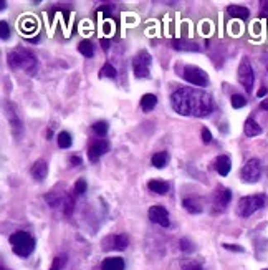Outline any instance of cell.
Masks as SVG:
<instances>
[{
  "mask_svg": "<svg viewBox=\"0 0 268 270\" xmlns=\"http://www.w3.org/2000/svg\"><path fill=\"white\" fill-rule=\"evenodd\" d=\"M56 141H58V146L61 149H66L73 144V139H72V134L66 133V131H61L58 136H56Z\"/></svg>",
  "mask_w": 268,
  "mask_h": 270,
  "instance_id": "obj_25",
  "label": "cell"
},
{
  "mask_svg": "<svg viewBox=\"0 0 268 270\" xmlns=\"http://www.w3.org/2000/svg\"><path fill=\"white\" fill-rule=\"evenodd\" d=\"M179 245H181V251L182 252H192L194 251V245L190 242L189 239H181L179 240Z\"/></svg>",
  "mask_w": 268,
  "mask_h": 270,
  "instance_id": "obj_35",
  "label": "cell"
},
{
  "mask_svg": "<svg viewBox=\"0 0 268 270\" xmlns=\"http://www.w3.org/2000/svg\"><path fill=\"white\" fill-rule=\"evenodd\" d=\"M20 27H24V30L25 32H35L37 30V20H25L24 24H20Z\"/></svg>",
  "mask_w": 268,
  "mask_h": 270,
  "instance_id": "obj_34",
  "label": "cell"
},
{
  "mask_svg": "<svg viewBox=\"0 0 268 270\" xmlns=\"http://www.w3.org/2000/svg\"><path fill=\"white\" fill-rule=\"evenodd\" d=\"M116 76H118V72L111 63H106V65L100 70V78H111V80H116Z\"/></svg>",
  "mask_w": 268,
  "mask_h": 270,
  "instance_id": "obj_27",
  "label": "cell"
},
{
  "mask_svg": "<svg viewBox=\"0 0 268 270\" xmlns=\"http://www.w3.org/2000/svg\"><path fill=\"white\" fill-rule=\"evenodd\" d=\"M181 270H204L202 262L195 259H187L181 264Z\"/></svg>",
  "mask_w": 268,
  "mask_h": 270,
  "instance_id": "obj_26",
  "label": "cell"
},
{
  "mask_svg": "<svg viewBox=\"0 0 268 270\" xmlns=\"http://www.w3.org/2000/svg\"><path fill=\"white\" fill-rule=\"evenodd\" d=\"M52 136H53V133H52V130H48V131H47V138H48V139H50Z\"/></svg>",
  "mask_w": 268,
  "mask_h": 270,
  "instance_id": "obj_44",
  "label": "cell"
},
{
  "mask_svg": "<svg viewBox=\"0 0 268 270\" xmlns=\"http://www.w3.org/2000/svg\"><path fill=\"white\" fill-rule=\"evenodd\" d=\"M101 270H124V260L121 257H108L103 260Z\"/></svg>",
  "mask_w": 268,
  "mask_h": 270,
  "instance_id": "obj_20",
  "label": "cell"
},
{
  "mask_svg": "<svg viewBox=\"0 0 268 270\" xmlns=\"http://www.w3.org/2000/svg\"><path fill=\"white\" fill-rule=\"evenodd\" d=\"M109 149V143L106 139H98L95 143H91L88 148V158L91 162H96L103 154H106Z\"/></svg>",
  "mask_w": 268,
  "mask_h": 270,
  "instance_id": "obj_13",
  "label": "cell"
},
{
  "mask_svg": "<svg viewBox=\"0 0 268 270\" xmlns=\"http://www.w3.org/2000/svg\"><path fill=\"white\" fill-rule=\"evenodd\" d=\"M7 61H9L10 68L13 70H22L27 75H35L38 70V60L32 50L18 47L15 50H12L7 55Z\"/></svg>",
  "mask_w": 268,
  "mask_h": 270,
  "instance_id": "obj_2",
  "label": "cell"
},
{
  "mask_svg": "<svg viewBox=\"0 0 268 270\" xmlns=\"http://www.w3.org/2000/svg\"><path fill=\"white\" fill-rule=\"evenodd\" d=\"M229 15L234 18H240V20H247L250 17V10L243 5H229Z\"/></svg>",
  "mask_w": 268,
  "mask_h": 270,
  "instance_id": "obj_17",
  "label": "cell"
},
{
  "mask_svg": "<svg viewBox=\"0 0 268 270\" xmlns=\"http://www.w3.org/2000/svg\"><path fill=\"white\" fill-rule=\"evenodd\" d=\"M238 81L247 90V93H250L253 90V83H255V75H253V68L249 58H243L238 67Z\"/></svg>",
  "mask_w": 268,
  "mask_h": 270,
  "instance_id": "obj_7",
  "label": "cell"
},
{
  "mask_svg": "<svg viewBox=\"0 0 268 270\" xmlns=\"http://www.w3.org/2000/svg\"><path fill=\"white\" fill-rule=\"evenodd\" d=\"M266 93H268V90H266V88H260V90H258V93H257V96H258V98H263Z\"/></svg>",
  "mask_w": 268,
  "mask_h": 270,
  "instance_id": "obj_41",
  "label": "cell"
},
{
  "mask_svg": "<svg viewBox=\"0 0 268 270\" xmlns=\"http://www.w3.org/2000/svg\"><path fill=\"white\" fill-rule=\"evenodd\" d=\"M156 105H158V98H156V95L146 93V95H143V98H141V108H143L144 113L152 111L154 108H156Z\"/></svg>",
  "mask_w": 268,
  "mask_h": 270,
  "instance_id": "obj_21",
  "label": "cell"
},
{
  "mask_svg": "<svg viewBox=\"0 0 268 270\" xmlns=\"http://www.w3.org/2000/svg\"><path fill=\"white\" fill-rule=\"evenodd\" d=\"M63 212H65V216H72V212L75 209V196H68L65 197V201H63Z\"/></svg>",
  "mask_w": 268,
  "mask_h": 270,
  "instance_id": "obj_28",
  "label": "cell"
},
{
  "mask_svg": "<svg viewBox=\"0 0 268 270\" xmlns=\"http://www.w3.org/2000/svg\"><path fill=\"white\" fill-rule=\"evenodd\" d=\"M242 179L243 182H257L260 179V176H262V162H260V159L257 158H252L245 162V166L242 168Z\"/></svg>",
  "mask_w": 268,
  "mask_h": 270,
  "instance_id": "obj_8",
  "label": "cell"
},
{
  "mask_svg": "<svg viewBox=\"0 0 268 270\" xmlns=\"http://www.w3.org/2000/svg\"><path fill=\"white\" fill-rule=\"evenodd\" d=\"M91 128H93L95 134H98V136H104V134L108 133V128H109V126H108L106 121H96Z\"/></svg>",
  "mask_w": 268,
  "mask_h": 270,
  "instance_id": "obj_29",
  "label": "cell"
},
{
  "mask_svg": "<svg viewBox=\"0 0 268 270\" xmlns=\"http://www.w3.org/2000/svg\"><path fill=\"white\" fill-rule=\"evenodd\" d=\"M86 188H88V184L84 179H78L75 184V188H73V196H83L84 193H86Z\"/></svg>",
  "mask_w": 268,
  "mask_h": 270,
  "instance_id": "obj_30",
  "label": "cell"
},
{
  "mask_svg": "<svg viewBox=\"0 0 268 270\" xmlns=\"http://www.w3.org/2000/svg\"><path fill=\"white\" fill-rule=\"evenodd\" d=\"M101 44H103V48H104V50H108V48H109V44H108L106 40H101Z\"/></svg>",
  "mask_w": 268,
  "mask_h": 270,
  "instance_id": "obj_43",
  "label": "cell"
},
{
  "mask_svg": "<svg viewBox=\"0 0 268 270\" xmlns=\"http://www.w3.org/2000/svg\"><path fill=\"white\" fill-rule=\"evenodd\" d=\"M260 108L265 110V111H268V99H263V101L260 103Z\"/></svg>",
  "mask_w": 268,
  "mask_h": 270,
  "instance_id": "obj_42",
  "label": "cell"
},
{
  "mask_svg": "<svg viewBox=\"0 0 268 270\" xmlns=\"http://www.w3.org/2000/svg\"><path fill=\"white\" fill-rule=\"evenodd\" d=\"M167 161H169V154L166 151H159V153H154L152 154V158H151V164L154 168H158V169H162L166 164H167Z\"/></svg>",
  "mask_w": 268,
  "mask_h": 270,
  "instance_id": "obj_22",
  "label": "cell"
},
{
  "mask_svg": "<svg viewBox=\"0 0 268 270\" xmlns=\"http://www.w3.org/2000/svg\"><path fill=\"white\" fill-rule=\"evenodd\" d=\"M147 216H149L151 222L158 224L161 227H169V224H171V221H169V212L162 205H152L149 212H147Z\"/></svg>",
  "mask_w": 268,
  "mask_h": 270,
  "instance_id": "obj_12",
  "label": "cell"
},
{
  "mask_svg": "<svg viewBox=\"0 0 268 270\" xmlns=\"http://www.w3.org/2000/svg\"><path fill=\"white\" fill-rule=\"evenodd\" d=\"M10 37V27L7 24V20H0V38L7 40Z\"/></svg>",
  "mask_w": 268,
  "mask_h": 270,
  "instance_id": "obj_33",
  "label": "cell"
},
{
  "mask_svg": "<svg viewBox=\"0 0 268 270\" xmlns=\"http://www.w3.org/2000/svg\"><path fill=\"white\" fill-rule=\"evenodd\" d=\"M30 174L35 181H38L41 182L47 177L48 174V164L43 161V159H38V161H35L33 164H32V169H30Z\"/></svg>",
  "mask_w": 268,
  "mask_h": 270,
  "instance_id": "obj_14",
  "label": "cell"
},
{
  "mask_svg": "<svg viewBox=\"0 0 268 270\" xmlns=\"http://www.w3.org/2000/svg\"><path fill=\"white\" fill-rule=\"evenodd\" d=\"M214 166H215V171L220 174V176H227L230 173V169H232V162H230V158L229 156H218V158L215 159L214 162Z\"/></svg>",
  "mask_w": 268,
  "mask_h": 270,
  "instance_id": "obj_15",
  "label": "cell"
},
{
  "mask_svg": "<svg viewBox=\"0 0 268 270\" xmlns=\"http://www.w3.org/2000/svg\"><path fill=\"white\" fill-rule=\"evenodd\" d=\"M70 164L72 166H81V158L80 156H72V158H70Z\"/></svg>",
  "mask_w": 268,
  "mask_h": 270,
  "instance_id": "obj_38",
  "label": "cell"
},
{
  "mask_svg": "<svg viewBox=\"0 0 268 270\" xmlns=\"http://www.w3.org/2000/svg\"><path fill=\"white\" fill-rule=\"evenodd\" d=\"M2 270H5V268H2Z\"/></svg>",
  "mask_w": 268,
  "mask_h": 270,
  "instance_id": "obj_46",
  "label": "cell"
},
{
  "mask_svg": "<svg viewBox=\"0 0 268 270\" xmlns=\"http://www.w3.org/2000/svg\"><path fill=\"white\" fill-rule=\"evenodd\" d=\"M182 205H184V209L190 214H200L202 212V204L199 199L195 197H186L184 201H182Z\"/></svg>",
  "mask_w": 268,
  "mask_h": 270,
  "instance_id": "obj_19",
  "label": "cell"
},
{
  "mask_svg": "<svg viewBox=\"0 0 268 270\" xmlns=\"http://www.w3.org/2000/svg\"><path fill=\"white\" fill-rule=\"evenodd\" d=\"M129 245V239L126 234H111L101 240L103 251H124Z\"/></svg>",
  "mask_w": 268,
  "mask_h": 270,
  "instance_id": "obj_9",
  "label": "cell"
},
{
  "mask_svg": "<svg viewBox=\"0 0 268 270\" xmlns=\"http://www.w3.org/2000/svg\"><path fill=\"white\" fill-rule=\"evenodd\" d=\"M12 244L13 254H17L18 257H28L35 251V239L25 231H17L9 237Z\"/></svg>",
  "mask_w": 268,
  "mask_h": 270,
  "instance_id": "obj_3",
  "label": "cell"
},
{
  "mask_svg": "<svg viewBox=\"0 0 268 270\" xmlns=\"http://www.w3.org/2000/svg\"><path fill=\"white\" fill-rule=\"evenodd\" d=\"M171 106L182 116H209L215 110V103L207 91L186 87L175 90L171 95Z\"/></svg>",
  "mask_w": 268,
  "mask_h": 270,
  "instance_id": "obj_1",
  "label": "cell"
},
{
  "mask_svg": "<svg viewBox=\"0 0 268 270\" xmlns=\"http://www.w3.org/2000/svg\"><path fill=\"white\" fill-rule=\"evenodd\" d=\"M262 63H263V67L266 68V72H268V52H265L262 55Z\"/></svg>",
  "mask_w": 268,
  "mask_h": 270,
  "instance_id": "obj_40",
  "label": "cell"
},
{
  "mask_svg": "<svg viewBox=\"0 0 268 270\" xmlns=\"http://www.w3.org/2000/svg\"><path fill=\"white\" fill-rule=\"evenodd\" d=\"M181 75L186 81L194 85V87H207V83H209V75L204 72L202 68L194 67V65H186L182 68Z\"/></svg>",
  "mask_w": 268,
  "mask_h": 270,
  "instance_id": "obj_6",
  "label": "cell"
},
{
  "mask_svg": "<svg viewBox=\"0 0 268 270\" xmlns=\"http://www.w3.org/2000/svg\"><path fill=\"white\" fill-rule=\"evenodd\" d=\"M151 63L152 56L149 55L147 50H141L132 58V72L136 78H147L151 73Z\"/></svg>",
  "mask_w": 268,
  "mask_h": 270,
  "instance_id": "obj_5",
  "label": "cell"
},
{
  "mask_svg": "<svg viewBox=\"0 0 268 270\" xmlns=\"http://www.w3.org/2000/svg\"><path fill=\"white\" fill-rule=\"evenodd\" d=\"M174 48L175 50H187V52H197V50H199L197 44L186 41V40H174Z\"/></svg>",
  "mask_w": 268,
  "mask_h": 270,
  "instance_id": "obj_24",
  "label": "cell"
},
{
  "mask_svg": "<svg viewBox=\"0 0 268 270\" xmlns=\"http://www.w3.org/2000/svg\"><path fill=\"white\" fill-rule=\"evenodd\" d=\"M66 255H58V257H55V260H53V264H52V267H50V270H61L63 268V265L66 264Z\"/></svg>",
  "mask_w": 268,
  "mask_h": 270,
  "instance_id": "obj_32",
  "label": "cell"
},
{
  "mask_svg": "<svg viewBox=\"0 0 268 270\" xmlns=\"http://www.w3.org/2000/svg\"><path fill=\"white\" fill-rule=\"evenodd\" d=\"M263 270H268V268H263Z\"/></svg>",
  "mask_w": 268,
  "mask_h": 270,
  "instance_id": "obj_45",
  "label": "cell"
},
{
  "mask_svg": "<svg viewBox=\"0 0 268 270\" xmlns=\"http://www.w3.org/2000/svg\"><path fill=\"white\" fill-rule=\"evenodd\" d=\"M262 131H263L262 126H260L253 118H249L243 124V133H245V136H249V138L258 136V134H262Z\"/></svg>",
  "mask_w": 268,
  "mask_h": 270,
  "instance_id": "obj_16",
  "label": "cell"
},
{
  "mask_svg": "<svg viewBox=\"0 0 268 270\" xmlns=\"http://www.w3.org/2000/svg\"><path fill=\"white\" fill-rule=\"evenodd\" d=\"M230 103H232V106L234 108H243V106L247 105V98L243 96V95H234L230 98Z\"/></svg>",
  "mask_w": 268,
  "mask_h": 270,
  "instance_id": "obj_31",
  "label": "cell"
},
{
  "mask_svg": "<svg viewBox=\"0 0 268 270\" xmlns=\"http://www.w3.org/2000/svg\"><path fill=\"white\" fill-rule=\"evenodd\" d=\"M232 201V193H230V189L227 188H224V186H218L215 189V193H214V207L217 212H222L227 209V205L230 204Z\"/></svg>",
  "mask_w": 268,
  "mask_h": 270,
  "instance_id": "obj_11",
  "label": "cell"
},
{
  "mask_svg": "<svg viewBox=\"0 0 268 270\" xmlns=\"http://www.w3.org/2000/svg\"><path fill=\"white\" fill-rule=\"evenodd\" d=\"M7 118H9V124L12 128V134L15 138H20L24 133V123L17 115V108L13 103H7Z\"/></svg>",
  "mask_w": 268,
  "mask_h": 270,
  "instance_id": "obj_10",
  "label": "cell"
},
{
  "mask_svg": "<svg viewBox=\"0 0 268 270\" xmlns=\"http://www.w3.org/2000/svg\"><path fill=\"white\" fill-rule=\"evenodd\" d=\"M78 52L84 56V58H91L95 55V47L90 40H81L78 44Z\"/></svg>",
  "mask_w": 268,
  "mask_h": 270,
  "instance_id": "obj_23",
  "label": "cell"
},
{
  "mask_svg": "<svg viewBox=\"0 0 268 270\" xmlns=\"http://www.w3.org/2000/svg\"><path fill=\"white\" fill-rule=\"evenodd\" d=\"M200 134H202V141L204 143H210V141H212V133H210L207 128H202V131H200Z\"/></svg>",
  "mask_w": 268,
  "mask_h": 270,
  "instance_id": "obj_36",
  "label": "cell"
},
{
  "mask_svg": "<svg viewBox=\"0 0 268 270\" xmlns=\"http://www.w3.org/2000/svg\"><path fill=\"white\" fill-rule=\"evenodd\" d=\"M225 248H229V251H235V252H243V248L242 247H238V245H232V244H224Z\"/></svg>",
  "mask_w": 268,
  "mask_h": 270,
  "instance_id": "obj_39",
  "label": "cell"
},
{
  "mask_svg": "<svg viewBox=\"0 0 268 270\" xmlns=\"http://www.w3.org/2000/svg\"><path fill=\"white\" fill-rule=\"evenodd\" d=\"M260 17L268 18V0H266V2L260 4Z\"/></svg>",
  "mask_w": 268,
  "mask_h": 270,
  "instance_id": "obj_37",
  "label": "cell"
},
{
  "mask_svg": "<svg viewBox=\"0 0 268 270\" xmlns=\"http://www.w3.org/2000/svg\"><path fill=\"white\" fill-rule=\"evenodd\" d=\"M147 189L151 193H156V194H167L169 193V184L166 181H161V179H151L147 182Z\"/></svg>",
  "mask_w": 268,
  "mask_h": 270,
  "instance_id": "obj_18",
  "label": "cell"
},
{
  "mask_svg": "<svg viewBox=\"0 0 268 270\" xmlns=\"http://www.w3.org/2000/svg\"><path fill=\"white\" fill-rule=\"evenodd\" d=\"M266 197L263 194H255V196H245L242 197L237 204V212L240 217H250L252 214H255L257 211H260L265 205Z\"/></svg>",
  "mask_w": 268,
  "mask_h": 270,
  "instance_id": "obj_4",
  "label": "cell"
}]
</instances>
